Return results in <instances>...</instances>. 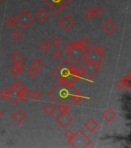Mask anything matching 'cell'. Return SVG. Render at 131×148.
<instances>
[{
    "instance_id": "6da1fadb",
    "label": "cell",
    "mask_w": 131,
    "mask_h": 148,
    "mask_svg": "<svg viewBox=\"0 0 131 148\" xmlns=\"http://www.w3.org/2000/svg\"><path fill=\"white\" fill-rule=\"evenodd\" d=\"M77 92H78V89L74 86L73 83L58 82L48 91V94L56 103H64L70 106L72 103V97Z\"/></svg>"
},
{
    "instance_id": "7a4b0ae2",
    "label": "cell",
    "mask_w": 131,
    "mask_h": 148,
    "mask_svg": "<svg viewBox=\"0 0 131 148\" xmlns=\"http://www.w3.org/2000/svg\"><path fill=\"white\" fill-rule=\"evenodd\" d=\"M72 62L68 60H62L57 66L51 71V73L58 82L67 83H73L79 79V76L73 75L69 71V66Z\"/></svg>"
},
{
    "instance_id": "3957f363",
    "label": "cell",
    "mask_w": 131,
    "mask_h": 148,
    "mask_svg": "<svg viewBox=\"0 0 131 148\" xmlns=\"http://www.w3.org/2000/svg\"><path fill=\"white\" fill-rule=\"evenodd\" d=\"M101 69V62H96L89 58H85L84 62L79 68L80 78L81 76H86L90 79L93 78Z\"/></svg>"
},
{
    "instance_id": "277c9868",
    "label": "cell",
    "mask_w": 131,
    "mask_h": 148,
    "mask_svg": "<svg viewBox=\"0 0 131 148\" xmlns=\"http://www.w3.org/2000/svg\"><path fill=\"white\" fill-rule=\"evenodd\" d=\"M68 143L73 147H87L91 143V140L82 130H78Z\"/></svg>"
},
{
    "instance_id": "5b68a950",
    "label": "cell",
    "mask_w": 131,
    "mask_h": 148,
    "mask_svg": "<svg viewBox=\"0 0 131 148\" xmlns=\"http://www.w3.org/2000/svg\"><path fill=\"white\" fill-rule=\"evenodd\" d=\"M16 23H17L22 29H26L31 23L34 21L33 16L29 13V12L23 9L16 16Z\"/></svg>"
},
{
    "instance_id": "8992f818",
    "label": "cell",
    "mask_w": 131,
    "mask_h": 148,
    "mask_svg": "<svg viewBox=\"0 0 131 148\" xmlns=\"http://www.w3.org/2000/svg\"><path fill=\"white\" fill-rule=\"evenodd\" d=\"M55 13H58L71 0H42Z\"/></svg>"
},
{
    "instance_id": "52a82bcc",
    "label": "cell",
    "mask_w": 131,
    "mask_h": 148,
    "mask_svg": "<svg viewBox=\"0 0 131 148\" xmlns=\"http://www.w3.org/2000/svg\"><path fill=\"white\" fill-rule=\"evenodd\" d=\"M73 116L68 111L60 113V114H58L55 118L56 123L63 128H66L67 127H68L73 121Z\"/></svg>"
},
{
    "instance_id": "ba28073f",
    "label": "cell",
    "mask_w": 131,
    "mask_h": 148,
    "mask_svg": "<svg viewBox=\"0 0 131 148\" xmlns=\"http://www.w3.org/2000/svg\"><path fill=\"white\" fill-rule=\"evenodd\" d=\"M57 23L60 25V27L63 29L65 31H68L74 25V18L70 16L68 13H64L61 18L57 20Z\"/></svg>"
},
{
    "instance_id": "9c48e42d",
    "label": "cell",
    "mask_w": 131,
    "mask_h": 148,
    "mask_svg": "<svg viewBox=\"0 0 131 148\" xmlns=\"http://www.w3.org/2000/svg\"><path fill=\"white\" fill-rule=\"evenodd\" d=\"M84 52V50H83V49H77L73 48L71 51H69L65 54L71 58L74 62H78L83 58Z\"/></svg>"
},
{
    "instance_id": "30bf717a",
    "label": "cell",
    "mask_w": 131,
    "mask_h": 148,
    "mask_svg": "<svg viewBox=\"0 0 131 148\" xmlns=\"http://www.w3.org/2000/svg\"><path fill=\"white\" fill-rule=\"evenodd\" d=\"M11 118L17 123H21L27 118V115L21 109H17L11 114Z\"/></svg>"
},
{
    "instance_id": "8fae6325",
    "label": "cell",
    "mask_w": 131,
    "mask_h": 148,
    "mask_svg": "<svg viewBox=\"0 0 131 148\" xmlns=\"http://www.w3.org/2000/svg\"><path fill=\"white\" fill-rule=\"evenodd\" d=\"M116 24L113 22L110 18H107L103 21V23L101 25V27L104 30V32L107 34H110L116 29Z\"/></svg>"
},
{
    "instance_id": "7c38bea8",
    "label": "cell",
    "mask_w": 131,
    "mask_h": 148,
    "mask_svg": "<svg viewBox=\"0 0 131 148\" xmlns=\"http://www.w3.org/2000/svg\"><path fill=\"white\" fill-rule=\"evenodd\" d=\"M102 117L107 123H110L116 117V113L112 109L107 108L102 113Z\"/></svg>"
},
{
    "instance_id": "4fadbf2b",
    "label": "cell",
    "mask_w": 131,
    "mask_h": 148,
    "mask_svg": "<svg viewBox=\"0 0 131 148\" xmlns=\"http://www.w3.org/2000/svg\"><path fill=\"white\" fill-rule=\"evenodd\" d=\"M84 127L85 129L87 130V131L93 133L95 130L98 127L99 124L97 122L96 120H94L93 118H90L84 123Z\"/></svg>"
},
{
    "instance_id": "5bb4252c",
    "label": "cell",
    "mask_w": 131,
    "mask_h": 148,
    "mask_svg": "<svg viewBox=\"0 0 131 148\" xmlns=\"http://www.w3.org/2000/svg\"><path fill=\"white\" fill-rule=\"evenodd\" d=\"M48 15H49L48 12L45 9H44V8H39L35 12V16L40 21L45 20L47 17L48 16Z\"/></svg>"
},
{
    "instance_id": "9a60e30c",
    "label": "cell",
    "mask_w": 131,
    "mask_h": 148,
    "mask_svg": "<svg viewBox=\"0 0 131 148\" xmlns=\"http://www.w3.org/2000/svg\"><path fill=\"white\" fill-rule=\"evenodd\" d=\"M43 112L45 113L47 116H51V114L54 113V112L55 111V106L53 105L50 102H48L46 103L43 106Z\"/></svg>"
},
{
    "instance_id": "2e32d148",
    "label": "cell",
    "mask_w": 131,
    "mask_h": 148,
    "mask_svg": "<svg viewBox=\"0 0 131 148\" xmlns=\"http://www.w3.org/2000/svg\"><path fill=\"white\" fill-rule=\"evenodd\" d=\"M8 90V96H7V98H9V99L11 102H12L13 103H17L19 100L18 97V93L16 92L15 91L11 90V88L9 87Z\"/></svg>"
},
{
    "instance_id": "e0dca14e",
    "label": "cell",
    "mask_w": 131,
    "mask_h": 148,
    "mask_svg": "<svg viewBox=\"0 0 131 148\" xmlns=\"http://www.w3.org/2000/svg\"><path fill=\"white\" fill-rule=\"evenodd\" d=\"M30 64H31L32 67H33V68H34V69H36L37 70L41 69L44 66V63L43 62H42V60L38 57L34 58V60L30 62Z\"/></svg>"
},
{
    "instance_id": "ac0fdd59",
    "label": "cell",
    "mask_w": 131,
    "mask_h": 148,
    "mask_svg": "<svg viewBox=\"0 0 131 148\" xmlns=\"http://www.w3.org/2000/svg\"><path fill=\"white\" fill-rule=\"evenodd\" d=\"M84 99H90V97H84V96H81V94L80 93V92L78 91V92H75V93L73 95V97H72V99H71V100H72V103L77 104Z\"/></svg>"
},
{
    "instance_id": "d6986e66",
    "label": "cell",
    "mask_w": 131,
    "mask_h": 148,
    "mask_svg": "<svg viewBox=\"0 0 131 148\" xmlns=\"http://www.w3.org/2000/svg\"><path fill=\"white\" fill-rule=\"evenodd\" d=\"M18 99H21V100H22V101L25 100L28 97H29V92H28V90H27L26 86H25L23 89L19 90V92H18Z\"/></svg>"
},
{
    "instance_id": "ffe728a7",
    "label": "cell",
    "mask_w": 131,
    "mask_h": 148,
    "mask_svg": "<svg viewBox=\"0 0 131 148\" xmlns=\"http://www.w3.org/2000/svg\"><path fill=\"white\" fill-rule=\"evenodd\" d=\"M124 81V85L126 88H130L131 86V73L130 71H127L122 78Z\"/></svg>"
},
{
    "instance_id": "44dd1931",
    "label": "cell",
    "mask_w": 131,
    "mask_h": 148,
    "mask_svg": "<svg viewBox=\"0 0 131 148\" xmlns=\"http://www.w3.org/2000/svg\"><path fill=\"white\" fill-rule=\"evenodd\" d=\"M92 10V13H93V16H96V17H98L103 13V9L102 7L99 4L94 5V6L91 8Z\"/></svg>"
},
{
    "instance_id": "7402d4cb",
    "label": "cell",
    "mask_w": 131,
    "mask_h": 148,
    "mask_svg": "<svg viewBox=\"0 0 131 148\" xmlns=\"http://www.w3.org/2000/svg\"><path fill=\"white\" fill-rule=\"evenodd\" d=\"M23 56L21 54L20 52L18 50L14 51L13 53L10 55V60H12L13 62H17V61H21L22 60Z\"/></svg>"
},
{
    "instance_id": "603a6c76",
    "label": "cell",
    "mask_w": 131,
    "mask_h": 148,
    "mask_svg": "<svg viewBox=\"0 0 131 148\" xmlns=\"http://www.w3.org/2000/svg\"><path fill=\"white\" fill-rule=\"evenodd\" d=\"M80 40H81V42H82L83 49L84 51L88 49L91 46V42L90 41L87 37H83L82 39H80Z\"/></svg>"
},
{
    "instance_id": "cb8c5ba5",
    "label": "cell",
    "mask_w": 131,
    "mask_h": 148,
    "mask_svg": "<svg viewBox=\"0 0 131 148\" xmlns=\"http://www.w3.org/2000/svg\"><path fill=\"white\" fill-rule=\"evenodd\" d=\"M92 49L99 55H103V53L105 50V48L103 47L102 44H97L96 46H92Z\"/></svg>"
},
{
    "instance_id": "d4e9b609",
    "label": "cell",
    "mask_w": 131,
    "mask_h": 148,
    "mask_svg": "<svg viewBox=\"0 0 131 148\" xmlns=\"http://www.w3.org/2000/svg\"><path fill=\"white\" fill-rule=\"evenodd\" d=\"M38 48L41 49L43 53H45L50 48V44L48 43V42H47L46 40H44L41 42V43L38 45Z\"/></svg>"
},
{
    "instance_id": "484cf974",
    "label": "cell",
    "mask_w": 131,
    "mask_h": 148,
    "mask_svg": "<svg viewBox=\"0 0 131 148\" xmlns=\"http://www.w3.org/2000/svg\"><path fill=\"white\" fill-rule=\"evenodd\" d=\"M5 23L8 28H11L12 25H14V24L16 23V18H14L13 16H9L8 17L5 18Z\"/></svg>"
},
{
    "instance_id": "4316f807",
    "label": "cell",
    "mask_w": 131,
    "mask_h": 148,
    "mask_svg": "<svg viewBox=\"0 0 131 148\" xmlns=\"http://www.w3.org/2000/svg\"><path fill=\"white\" fill-rule=\"evenodd\" d=\"M41 96V93L40 91H38L36 89H34L32 91V92H29V97H31L32 99L34 100H37L38 99H39Z\"/></svg>"
},
{
    "instance_id": "83f0119b",
    "label": "cell",
    "mask_w": 131,
    "mask_h": 148,
    "mask_svg": "<svg viewBox=\"0 0 131 148\" xmlns=\"http://www.w3.org/2000/svg\"><path fill=\"white\" fill-rule=\"evenodd\" d=\"M11 37L15 40H17L20 38L22 36V32H21L20 30L18 29H15L11 32Z\"/></svg>"
},
{
    "instance_id": "f1b7e54d",
    "label": "cell",
    "mask_w": 131,
    "mask_h": 148,
    "mask_svg": "<svg viewBox=\"0 0 131 148\" xmlns=\"http://www.w3.org/2000/svg\"><path fill=\"white\" fill-rule=\"evenodd\" d=\"M61 42V40L59 38V36H57L56 35L53 36L50 39V43L53 46H59Z\"/></svg>"
},
{
    "instance_id": "f546056e",
    "label": "cell",
    "mask_w": 131,
    "mask_h": 148,
    "mask_svg": "<svg viewBox=\"0 0 131 148\" xmlns=\"http://www.w3.org/2000/svg\"><path fill=\"white\" fill-rule=\"evenodd\" d=\"M38 71V70H37L36 69H34L33 67H31V68H29L28 69H27L26 73H27V75L29 76V77H31V78H34V77H35V76H37Z\"/></svg>"
},
{
    "instance_id": "4dcf8cb0",
    "label": "cell",
    "mask_w": 131,
    "mask_h": 148,
    "mask_svg": "<svg viewBox=\"0 0 131 148\" xmlns=\"http://www.w3.org/2000/svg\"><path fill=\"white\" fill-rule=\"evenodd\" d=\"M51 55L52 56V57L55 58V59H58L61 56L62 52L59 49H54L52 52L51 53Z\"/></svg>"
},
{
    "instance_id": "1f68e13d",
    "label": "cell",
    "mask_w": 131,
    "mask_h": 148,
    "mask_svg": "<svg viewBox=\"0 0 131 148\" xmlns=\"http://www.w3.org/2000/svg\"><path fill=\"white\" fill-rule=\"evenodd\" d=\"M83 16L86 19H90V18L93 17V13H92L91 9H85L84 11V13H83Z\"/></svg>"
},
{
    "instance_id": "d6a6232c",
    "label": "cell",
    "mask_w": 131,
    "mask_h": 148,
    "mask_svg": "<svg viewBox=\"0 0 131 148\" xmlns=\"http://www.w3.org/2000/svg\"><path fill=\"white\" fill-rule=\"evenodd\" d=\"M68 109H69V105H67V104L58 103V105H57V110H59L60 113L68 111Z\"/></svg>"
},
{
    "instance_id": "836d02e7",
    "label": "cell",
    "mask_w": 131,
    "mask_h": 148,
    "mask_svg": "<svg viewBox=\"0 0 131 148\" xmlns=\"http://www.w3.org/2000/svg\"><path fill=\"white\" fill-rule=\"evenodd\" d=\"M13 66L16 67V69H18L19 72H22L23 69H25V65L23 64L22 62L21 61H17V62H15V63L13 64Z\"/></svg>"
},
{
    "instance_id": "e575fe53",
    "label": "cell",
    "mask_w": 131,
    "mask_h": 148,
    "mask_svg": "<svg viewBox=\"0 0 131 148\" xmlns=\"http://www.w3.org/2000/svg\"><path fill=\"white\" fill-rule=\"evenodd\" d=\"M63 46H64V49H65V53H66L73 49V43L71 41H67Z\"/></svg>"
},
{
    "instance_id": "d590c367",
    "label": "cell",
    "mask_w": 131,
    "mask_h": 148,
    "mask_svg": "<svg viewBox=\"0 0 131 148\" xmlns=\"http://www.w3.org/2000/svg\"><path fill=\"white\" fill-rule=\"evenodd\" d=\"M73 43V48L77 49H83L82 47V42H81V40L80 39H78V40H75V41L72 42ZM84 50V49H83Z\"/></svg>"
},
{
    "instance_id": "8d00e7d4",
    "label": "cell",
    "mask_w": 131,
    "mask_h": 148,
    "mask_svg": "<svg viewBox=\"0 0 131 148\" xmlns=\"http://www.w3.org/2000/svg\"><path fill=\"white\" fill-rule=\"evenodd\" d=\"M115 85H116V87H117V89L120 90H123V89L125 87V85H124V81H123V79H118V80L116 82V83H115Z\"/></svg>"
},
{
    "instance_id": "74e56055",
    "label": "cell",
    "mask_w": 131,
    "mask_h": 148,
    "mask_svg": "<svg viewBox=\"0 0 131 148\" xmlns=\"http://www.w3.org/2000/svg\"><path fill=\"white\" fill-rule=\"evenodd\" d=\"M9 73H10L11 74V75H12V76H17V75H18V74L19 73H20V72L18 71V69H16V67L14 66L13 65L9 67Z\"/></svg>"
},
{
    "instance_id": "f35d334b",
    "label": "cell",
    "mask_w": 131,
    "mask_h": 148,
    "mask_svg": "<svg viewBox=\"0 0 131 148\" xmlns=\"http://www.w3.org/2000/svg\"><path fill=\"white\" fill-rule=\"evenodd\" d=\"M74 134V133L72 130H67V131L64 133V136L66 137L67 140H68V141H69V140H71V139L73 137Z\"/></svg>"
},
{
    "instance_id": "ab89813d",
    "label": "cell",
    "mask_w": 131,
    "mask_h": 148,
    "mask_svg": "<svg viewBox=\"0 0 131 148\" xmlns=\"http://www.w3.org/2000/svg\"><path fill=\"white\" fill-rule=\"evenodd\" d=\"M8 96V90L7 89H2L0 90V97L2 99H6Z\"/></svg>"
},
{
    "instance_id": "60d3db41",
    "label": "cell",
    "mask_w": 131,
    "mask_h": 148,
    "mask_svg": "<svg viewBox=\"0 0 131 148\" xmlns=\"http://www.w3.org/2000/svg\"><path fill=\"white\" fill-rule=\"evenodd\" d=\"M14 84H15V85L16 86H17V87L18 88V89H19V90H22V89H23V88L25 87V86L24 85V84H23V83L22 82H21L20 80H16V82H15V83H13Z\"/></svg>"
},
{
    "instance_id": "b9f144b4",
    "label": "cell",
    "mask_w": 131,
    "mask_h": 148,
    "mask_svg": "<svg viewBox=\"0 0 131 148\" xmlns=\"http://www.w3.org/2000/svg\"><path fill=\"white\" fill-rule=\"evenodd\" d=\"M2 116V110H0V117H1Z\"/></svg>"
},
{
    "instance_id": "7bdbcfd3",
    "label": "cell",
    "mask_w": 131,
    "mask_h": 148,
    "mask_svg": "<svg viewBox=\"0 0 131 148\" xmlns=\"http://www.w3.org/2000/svg\"><path fill=\"white\" fill-rule=\"evenodd\" d=\"M0 1H4V0H0Z\"/></svg>"
}]
</instances>
